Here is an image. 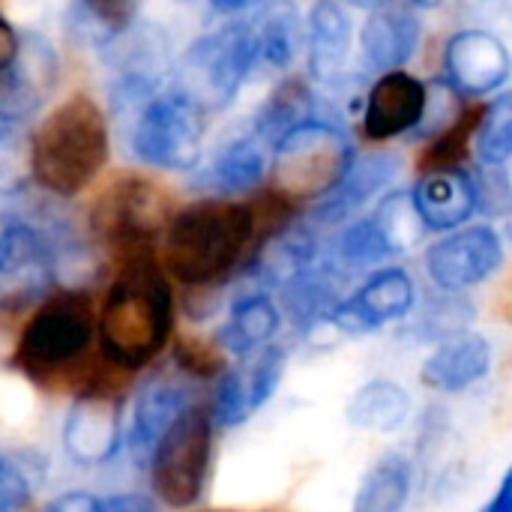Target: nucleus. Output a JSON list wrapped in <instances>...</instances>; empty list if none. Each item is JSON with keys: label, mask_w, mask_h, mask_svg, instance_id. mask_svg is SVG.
I'll use <instances>...</instances> for the list:
<instances>
[{"label": "nucleus", "mask_w": 512, "mask_h": 512, "mask_svg": "<svg viewBox=\"0 0 512 512\" xmlns=\"http://www.w3.org/2000/svg\"><path fill=\"white\" fill-rule=\"evenodd\" d=\"M477 156L483 165H504L512 156V90L486 105L483 123L477 129Z\"/></svg>", "instance_id": "c9c22d12"}, {"label": "nucleus", "mask_w": 512, "mask_h": 512, "mask_svg": "<svg viewBox=\"0 0 512 512\" xmlns=\"http://www.w3.org/2000/svg\"><path fill=\"white\" fill-rule=\"evenodd\" d=\"M474 321V306L459 294V291H438L423 303V309L414 318V339L420 342H444L459 333H465Z\"/></svg>", "instance_id": "72a5a7b5"}, {"label": "nucleus", "mask_w": 512, "mask_h": 512, "mask_svg": "<svg viewBox=\"0 0 512 512\" xmlns=\"http://www.w3.org/2000/svg\"><path fill=\"white\" fill-rule=\"evenodd\" d=\"M417 222L420 216L414 210L411 195L393 192L375 207L372 216L351 222L333 240L327 264L336 267L339 273H354V270L384 264L411 243Z\"/></svg>", "instance_id": "ddd939ff"}, {"label": "nucleus", "mask_w": 512, "mask_h": 512, "mask_svg": "<svg viewBox=\"0 0 512 512\" xmlns=\"http://www.w3.org/2000/svg\"><path fill=\"white\" fill-rule=\"evenodd\" d=\"M273 186L297 201L324 198L348 174L354 153L342 129L327 120H306L273 150Z\"/></svg>", "instance_id": "9d476101"}, {"label": "nucleus", "mask_w": 512, "mask_h": 512, "mask_svg": "<svg viewBox=\"0 0 512 512\" xmlns=\"http://www.w3.org/2000/svg\"><path fill=\"white\" fill-rule=\"evenodd\" d=\"M72 258L69 243L42 219L0 213V279L21 285V294H48Z\"/></svg>", "instance_id": "9b49d317"}, {"label": "nucleus", "mask_w": 512, "mask_h": 512, "mask_svg": "<svg viewBox=\"0 0 512 512\" xmlns=\"http://www.w3.org/2000/svg\"><path fill=\"white\" fill-rule=\"evenodd\" d=\"M117 378L120 372L105 369L72 390L60 444L78 468H105L126 450V399Z\"/></svg>", "instance_id": "1a4fd4ad"}, {"label": "nucleus", "mask_w": 512, "mask_h": 512, "mask_svg": "<svg viewBox=\"0 0 512 512\" xmlns=\"http://www.w3.org/2000/svg\"><path fill=\"white\" fill-rule=\"evenodd\" d=\"M99 357L120 375L144 372L174 342V288L156 252L117 261L96 306Z\"/></svg>", "instance_id": "f257e3e1"}, {"label": "nucleus", "mask_w": 512, "mask_h": 512, "mask_svg": "<svg viewBox=\"0 0 512 512\" xmlns=\"http://www.w3.org/2000/svg\"><path fill=\"white\" fill-rule=\"evenodd\" d=\"M417 306V288L408 270L402 267H381L375 270L354 294L342 297L336 306L330 327L348 336L378 333L387 324L405 321Z\"/></svg>", "instance_id": "dca6fc26"}, {"label": "nucleus", "mask_w": 512, "mask_h": 512, "mask_svg": "<svg viewBox=\"0 0 512 512\" xmlns=\"http://www.w3.org/2000/svg\"><path fill=\"white\" fill-rule=\"evenodd\" d=\"M342 276L345 273H339L330 264H321V267L312 264L309 270L297 273L294 279H288L279 288L282 315L303 333H309L321 324H330L336 306L342 303V294H339Z\"/></svg>", "instance_id": "b1692460"}, {"label": "nucleus", "mask_w": 512, "mask_h": 512, "mask_svg": "<svg viewBox=\"0 0 512 512\" xmlns=\"http://www.w3.org/2000/svg\"><path fill=\"white\" fill-rule=\"evenodd\" d=\"M306 120H312V90L303 78L291 75V78L279 81L270 90V96L264 99V105L255 111L252 135L267 150H273L288 132H294Z\"/></svg>", "instance_id": "c85d7f7f"}, {"label": "nucleus", "mask_w": 512, "mask_h": 512, "mask_svg": "<svg viewBox=\"0 0 512 512\" xmlns=\"http://www.w3.org/2000/svg\"><path fill=\"white\" fill-rule=\"evenodd\" d=\"M108 99L114 117L126 120L147 99L168 87L171 75V45L156 24H135L126 36L114 42Z\"/></svg>", "instance_id": "f8f14e48"}, {"label": "nucleus", "mask_w": 512, "mask_h": 512, "mask_svg": "<svg viewBox=\"0 0 512 512\" xmlns=\"http://www.w3.org/2000/svg\"><path fill=\"white\" fill-rule=\"evenodd\" d=\"M258 246V219L249 201L204 198L177 210L159 240V264L183 288H216Z\"/></svg>", "instance_id": "f03ea898"}, {"label": "nucleus", "mask_w": 512, "mask_h": 512, "mask_svg": "<svg viewBox=\"0 0 512 512\" xmlns=\"http://www.w3.org/2000/svg\"><path fill=\"white\" fill-rule=\"evenodd\" d=\"M492 372V345L480 333H459L432 348L420 366V384L441 396H459L483 384Z\"/></svg>", "instance_id": "6ab92c4d"}, {"label": "nucleus", "mask_w": 512, "mask_h": 512, "mask_svg": "<svg viewBox=\"0 0 512 512\" xmlns=\"http://www.w3.org/2000/svg\"><path fill=\"white\" fill-rule=\"evenodd\" d=\"M216 426L204 399L192 402L159 441L147 477L153 498L168 510H192L210 480Z\"/></svg>", "instance_id": "0eeeda50"}, {"label": "nucleus", "mask_w": 512, "mask_h": 512, "mask_svg": "<svg viewBox=\"0 0 512 512\" xmlns=\"http://www.w3.org/2000/svg\"><path fill=\"white\" fill-rule=\"evenodd\" d=\"M111 132L96 99H63L30 135V177L57 198L84 192L108 162Z\"/></svg>", "instance_id": "20e7f679"}, {"label": "nucleus", "mask_w": 512, "mask_h": 512, "mask_svg": "<svg viewBox=\"0 0 512 512\" xmlns=\"http://www.w3.org/2000/svg\"><path fill=\"white\" fill-rule=\"evenodd\" d=\"M426 105L429 90L417 75L402 69L384 72L369 90L363 111V135L369 141H390L396 135H405L423 123Z\"/></svg>", "instance_id": "a211bd4d"}, {"label": "nucleus", "mask_w": 512, "mask_h": 512, "mask_svg": "<svg viewBox=\"0 0 512 512\" xmlns=\"http://www.w3.org/2000/svg\"><path fill=\"white\" fill-rule=\"evenodd\" d=\"M171 216V198L159 183L141 174H126L96 198L90 231L117 261H123L156 252V240H162Z\"/></svg>", "instance_id": "6e6552de"}, {"label": "nucleus", "mask_w": 512, "mask_h": 512, "mask_svg": "<svg viewBox=\"0 0 512 512\" xmlns=\"http://www.w3.org/2000/svg\"><path fill=\"white\" fill-rule=\"evenodd\" d=\"M246 372V381H249V393H252V402H255V411H261L276 393H279V384L285 378V369H288V351L282 345H267L261 348L258 354L246 357V360H237Z\"/></svg>", "instance_id": "58836bf2"}, {"label": "nucleus", "mask_w": 512, "mask_h": 512, "mask_svg": "<svg viewBox=\"0 0 512 512\" xmlns=\"http://www.w3.org/2000/svg\"><path fill=\"white\" fill-rule=\"evenodd\" d=\"M102 512H159L156 498L141 492H114L102 498Z\"/></svg>", "instance_id": "79ce46f5"}, {"label": "nucleus", "mask_w": 512, "mask_h": 512, "mask_svg": "<svg viewBox=\"0 0 512 512\" xmlns=\"http://www.w3.org/2000/svg\"><path fill=\"white\" fill-rule=\"evenodd\" d=\"M507 237H510V240H512V210H510V213H507Z\"/></svg>", "instance_id": "09e8293b"}, {"label": "nucleus", "mask_w": 512, "mask_h": 512, "mask_svg": "<svg viewBox=\"0 0 512 512\" xmlns=\"http://www.w3.org/2000/svg\"><path fill=\"white\" fill-rule=\"evenodd\" d=\"M96 303L84 288H54L24 318L9 366L36 387L78 390L93 378Z\"/></svg>", "instance_id": "7ed1b4c3"}, {"label": "nucleus", "mask_w": 512, "mask_h": 512, "mask_svg": "<svg viewBox=\"0 0 512 512\" xmlns=\"http://www.w3.org/2000/svg\"><path fill=\"white\" fill-rule=\"evenodd\" d=\"M267 174V147L255 135H240L216 150V156L198 171L195 183L207 192L234 195L258 189Z\"/></svg>", "instance_id": "a878e982"}, {"label": "nucleus", "mask_w": 512, "mask_h": 512, "mask_svg": "<svg viewBox=\"0 0 512 512\" xmlns=\"http://www.w3.org/2000/svg\"><path fill=\"white\" fill-rule=\"evenodd\" d=\"M420 225L429 231H453L465 225L477 210V186L465 168L423 174L411 195Z\"/></svg>", "instance_id": "4be33fe9"}, {"label": "nucleus", "mask_w": 512, "mask_h": 512, "mask_svg": "<svg viewBox=\"0 0 512 512\" xmlns=\"http://www.w3.org/2000/svg\"><path fill=\"white\" fill-rule=\"evenodd\" d=\"M507 45L492 30H462L444 48V78L462 96H486L510 78Z\"/></svg>", "instance_id": "f3484780"}, {"label": "nucleus", "mask_w": 512, "mask_h": 512, "mask_svg": "<svg viewBox=\"0 0 512 512\" xmlns=\"http://www.w3.org/2000/svg\"><path fill=\"white\" fill-rule=\"evenodd\" d=\"M144 0H72L69 30L96 48H111L138 24Z\"/></svg>", "instance_id": "7c9ffc66"}, {"label": "nucleus", "mask_w": 512, "mask_h": 512, "mask_svg": "<svg viewBox=\"0 0 512 512\" xmlns=\"http://www.w3.org/2000/svg\"><path fill=\"white\" fill-rule=\"evenodd\" d=\"M504 264V243L495 228L471 225L438 240L426 252V273L438 291H468L495 276Z\"/></svg>", "instance_id": "2eb2a0df"}, {"label": "nucleus", "mask_w": 512, "mask_h": 512, "mask_svg": "<svg viewBox=\"0 0 512 512\" xmlns=\"http://www.w3.org/2000/svg\"><path fill=\"white\" fill-rule=\"evenodd\" d=\"M207 408H210V417H213L216 432L240 429L243 423H249L258 414L255 411V402H252V393H249L246 372H243L240 363L237 366H228L213 381V390L207 396Z\"/></svg>", "instance_id": "f704fd0d"}, {"label": "nucleus", "mask_w": 512, "mask_h": 512, "mask_svg": "<svg viewBox=\"0 0 512 512\" xmlns=\"http://www.w3.org/2000/svg\"><path fill=\"white\" fill-rule=\"evenodd\" d=\"M27 120L0 111V195L24 186V171L30 174V141L24 138Z\"/></svg>", "instance_id": "4c0bfd02"}, {"label": "nucleus", "mask_w": 512, "mask_h": 512, "mask_svg": "<svg viewBox=\"0 0 512 512\" xmlns=\"http://www.w3.org/2000/svg\"><path fill=\"white\" fill-rule=\"evenodd\" d=\"M414 477L417 465L408 453H381L363 474L351 501V512H405L414 495Z\"/></svg>", "instance_id": "393cba45"}, {"label": "nucleus", "mask_w": 512, "mask_h": 512, "mask_svg": "<svg viewBox=\"0 0 512 512\" xmlns=\"http://www.w3.org/2000/svg\"><path fill=\"white\" fill-rule=\"evenodd\" d=\"M414 414V402L411 393L390 381V378H372L363 387L354 390L345 417L354 429L363 432H378V435H390L408 426Z\"/></svg>", "instance_id": "cd10ccee"}, {"label": "nucleus", "mask_w": 512, "mask_h": 512, "mask_svg": "<svg viewBox=\"0 0 512 512\" xmlns=\"http://www.w3.org/2000/svg\"><path fill=\"white\" fill-rule=\"evenodd\" d=\"M396 171H399V162L390 153H369L363 159H354L348 174L339 180V186L327 192L321 204L312 210V225L330 228V225L345 222L351 213L369 204V198H375L384 186H390Z\"/></svg>", "instance_id": "412c9836"}, {"label": "nucleus", "mask_w": 512, "mask_h": 512, "mask_svg": "<svg viewBox=\"0 0 512 512\" xmlns=\"http://www.w3.org/2000/svg\"><path fill=\"white\" fill-rule=\"evenodd\" d=\"M495 309H498V315H501L504 321H510L512 324V273L507 276V282L501 285V291H498Z\"/></svg>", "instance_id": "49530a36"}, {"label": "nucleus", "mask_w": 512, "mask_h": 512, "mask_svg": "<svg viewBox=\"0 0 512 512\" xmlns=\"http://www.w3.org/2000/svg\"><path fill=\"white\" fill-rule=\"evenodd\" d=\"M480 512H512V465L504 471V477H501L498 492L492 495V501Z\"/></svg>", "instance_id": "37998d69"}, {"label": "nucleus", "mask_w": 512, "mask_h": 512, "mask_svg": "<svg viewBox=\"0 0 512 512\" xmlns=\"http://www.w3.org/2000/svg\"><path fill=\"white\" fill-rule=\"evenodd\" d=\"M48 468L33 450H0V512H27Z\"/></svg>", "instance_id": "473e14b6"}, {"label": "nucleus", "mask_w": 512, "mask_h": 512, "mask_svg": "<svg viewBox=\"0 0 512 512\" xmlns=\"http://www.w3.org/2000/svg\"><path fill=\"white\" fill-rule=\"evenodd\" d=\"M258 3H264V0H210V6L219 15H237V12H246V9H252Z\"/></svg>", "instance_id": "c03bdc74"}, {"label": "nucleus", "mask_w": 512, "mask_h": 512, "mask_svg": "<svg viewBox=\"0 0 512 512\" xmlns=\"http://www.w3.org/2000/svg\"><path fill=\"white\" fill-rule=\"evenodd\" d=\"M483 114H486L483 102H462L459 114L447 126H441L435 135H429V141L420 147V153L414 159L417 171L420 174H435V171L465 168L468 150H471V141L477 138Z\"/></svg>", "instance_id": "c756f323"}, {"label": "nucleus", "mask_w": 512, "mask_h": 512, "mask_svg": "<svg viewBox=\"0 0 512 512\" xmlns=\"http://www.w3.org/2000/svg\"><path fill=\"white\" fill-rule=\"evenodd\" d=\"M255 33L261 42V63L285 69L300 48V12L291 0H270V6L258 18Z\"/></svg>", "instance_id": "2f4dec72"}, {"label": "nucleus", "mask_w": 512, "mask_h": 512, "mask_svg": "<svg viewBox=\"0 0 512 512\" xmlns=\"http://www.w3.org/2000/svg\"><path fill=\"white\" fill-rule=\"evenodd\" d=\"M204 114L207 111L201 105L171 84L120 120L126 150L147 168L189 171L201 159Z\"/></svg>", "instance_id": "39448f33"}, {"label": "nucleus", "mask_w": 512, "mask_h": 512, "mask_svg": "<svg viewBox=\"0 0 512 512\" xmlns=\"http://www.w3.org/2000/svg\"><path fill=\"white\" fill-rule=\"evenodd\" d=\"M198 402L186 375H147L126 411V453L138 471H147L159 441L174 426V420Z\"/></svg>", "instance_id": "4468645a"}, {"label": "nucleus", "mask_w": 512, "mask_h": 512, "mask_svg": "<svg viewBox=\"0 0 512 512\" xmlns=\"http://www.w3.org/2000/svg\"><path fill=\"white\" fill-rule=\"evenodd\" d=\"M363 60L378 72L402 69L420 45V18L405 6H381L369 15L363 36Z\"/></svg>", "instance_id": "5701e85b"}, {"label": "nucleus", "mask_w": 512, "mask_h": 512, "mask_svg": "<svg viewBox=\"0 0 512 512\" xmlns=\"http://www.w3.org/2000/svg\"><path fill=\"white\" fill-rule=\"evenodd\" d=\"M414 6H426V9H432V6H441V3H447V0H411Z\"/></svg>", "instance_id": "de8ad7c7"}, {"label": "nucleus", "mask_w": 512, "mask_h": 512, "mask_svg": "<svg viewBox=\"0 0 512 512\" xmlns=\"http://www.w3.org/2000/svg\"><path fill=\"white\" fill-rule=\"evenodd\" d=\"M474 186H477V210L510 213L512 192L507 180H504V174L498 171V165H483V174L474 177Z\"/></svg>", "instance_id": "ea45409f"}, {"label": "nucleus", "mask_w": 512, "mask_h": 512, "mask_svg": "<svg viewBox=\"0 0 512 512\" xmlns=\"http://www.w3.org/2000/svg\"><path fill=\"white\" fill-rule=\"evenodd\" d=\"M258 63L261 42L255 27L234 21L198 36L183 51L174 84L204 111H219L234 102Z\"/></svg>", "instance_id": "423d86ee"}, {"label": "nucleus", "mask_w": 512, "mask_h": 512, "mask_svg": "<svg viewBox=\"0 0 512 512\" xmlns=\"http://www.w3.org/2000/svg\"><path fill=\"white\" fill-rule=\"evenodd\" d=\"M351 48V18L339 0H318L309 12V69L333 84L342 75Z\"/></svg>", "instance_id": "bb28decb"}, {"label": "nucleus", "mask_w": 512, "mask_h": 512, "mask_svg": "<svg viewBox=\"0 0 512 512\" xmlns=\"http://www.w3.org/2000/svg\"><path fill=\"white\" fill-rule=\"evenodd\" d=\"M483 9L489 18L512 24V0H483Z\"/></svg>", "instance_id": "a18cd8bd"}, {"label": "nucleus", "mask_w": 512, "mask_h": 512, "mask_svg": "<svg viewBox=\"0 0 512 512\" xmlns=\"http://www.w3.org/2000/svg\"><path fill=\"white\" fill-rule=\"evenodd\" d=\"M39 512H102V498L87 489H72L51 498Z\"/></svg>", "instance_id": "a19ab883"}, {"label": "nucleus", "mask_w": 512, "mask_h": 512, "mask_svg": "<svg viewBox=\"0 0 512 512\" xmlns=\"http://www.w3.org/2000/svg\"><path fill=\"white\" fill-rule=\"evenodd\" d=\"M282 318V306L273 300V294L255 285L231 300L228 315L213 333V339L228 360H246L261 348L273 345L282 330Z\"/></svg>", "instance_id": "aec40b11"}, {"label": "nucleus", "mask_w": 512, "mask_h": 512, "mask_svg": "<svg viewBox=\"0 0 512 512\" xmlns=\"http://www.w3.org/2000/svg\"><path fill=\"white\" fill-rule=\"evenodd\" d=\"M171 360H174V369L186 375L189 381H216L228 369V357L216 345V339H201V336L174 339Z\"/></svg>", "instance_id": "e433bc0d"}]
</instances>
